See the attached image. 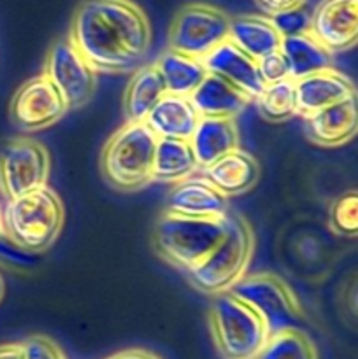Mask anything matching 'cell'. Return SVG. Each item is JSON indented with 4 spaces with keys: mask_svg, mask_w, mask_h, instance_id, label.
<instances>
[{
    "mask_svg": "<svg viewBox=\"0 0 358 359\" xmlns=\"http://www.w3.org/2000/svg\"><path fill=\"white\" fill-rule=\"evenodd\" d=\"M228 228L220 244L197 269L190 270V284L197 291L206 294L227 293L242 277H246L248 266L255 255V231L251 224L241 214H227Z\"/></svg>",
    "mask_w": 358,
    "mask_h": 359,
    "instance_id": "obj_4",
    "label": "cell"
},
{
    "mask_svg": "<svg viewBox=\"0 0 358 359\" xmlns=\"http://www.w3.org/2000/svg\"><path fill=\"white\" fill-rule=\"evenodd\" d=\"M167 212L188 217H223L228 214V198L206 177H188L172 186L165 200Z\"/></svg>",
    "mask_w": 358,
    "mask_h": 359,
    "instance_id": "obj_15",
    "label": "cell"
},
{
    "mask_svg": "<svg viewBox=\"0 0 358 359\" xmlns=\"http://www.w3.org/2000/svg\"><path fill=\"white\" fill-rule=\"evenodd\" d=\"M227 228V216L200 219L164 210L154 223L153 248L165 263L188 273L220 244Z\"/></svg>",
    "mask_w": 358,
    "mask_h": 359,
    "instance_id": "obj_2",
    "label": "cell"
},
{
    "mask_svg": "<svg viewBox=\"0 0 358 359\" xmlns=\"http://www.w3.org/2000/svg\"><path fill=\"white\" fill-rule=\"evenodd\" d=\"M305 137L321 147H339L358 132V100L351 97L340 104L304 116Z\"/></svg>",
    "mask_w": 358,
    "mask_h": 359,
    "instance_id": "obj_13",
    "label": "cell"
},
{
    "mask_svg": "<svg viewBox=\"0 0 358 359\" xmlns=\"http://www.w3.org/2000/svg\"><path fill=\"white\" fill-rule=\"evenodd\" d=\"M190 140L158 139L153 158L151 181L154 182H179L192 177L197 170Z\"/></svg>",
    "mask_w": 358,
    "mask_h": 359,
    "instance_id": "obj_25",
    "label": "cell"
},
{
    "mask_svg": "<svg viewBox=\"0 0 358 359\" xmlns=\"http://www.w3.org/2000/svg\"><path fill=\"white\" fill-rule=\"evenodd\" d=\"M4 293H6V284H4V279H2V276H0V302H2V298H4Z\"/></svg>",
    "mask_w": 358,
    "mask_h": 359,
    "instance_id": "obj_36",
    "label": "cell"
},
{
    "mask_svg": "<svg viewBox=\"0 0 358 359\" xmlns=\"http://www.w3.org/2000/svg\"><path fill=\"white\" fill-rule=\"evenodd\" d=\"M258 74L263 84H274L279 83V81L290 79L288 63L279 53V49L258 60Z\"/></svg>",
    "mask_w": 358,
    "mask_h": 359,
    "instance_id": "obj_32",
    "label": "cell"
},
{
    "mask_svg": "<svg viewBox=\"0 0 358 359\" xmlns=\"http://www.w3.org/2000/svg\"><path fill=\"white\" fill-rule=\"evenodd\" d=\"M309 34L332 55L358 41V0H321L309 16Z\"/></svg>",
    "mask_w": 358,
    "mask_h": 359,
    "instance_id": "obj_12",
    "label": "cell"
},
{
    "mask_svg": "<svg viewBox=\"0 0 358 359\" xmlns=\"http://www.w3.org/2000/svg\"><path fill=\"white\" fill-rule=\"evenodd\" d=\"M167 95L164 79L154 63L139 67L130 77L123 93V114L126 123H144L154 105Z\"/></svg>",
    "mask_w": 358,
    "mask_h": 359,
    "instance_id": "obj_21",
    "label": "cell"
},
{
    "mask_svg": "<svg viewBox=\"0 0 358 359\" xmlns=\"http://www.w3.org/2000/svg\"><path fill=\"white\" fill-rule=\"evenodd\" d=\"M65 224L62 198L49 186L7 200L6 228L11 242L27 255H41L58 241Z\"/></svg>",
    "mask_w": 358,
    "mask_h": 359,
    "instance_id": "obj_3",
    "label": "cell"
},
{
    "mask_svg": "<svg viewBox=\"0 0 358 359\" xmlns=\"http://www.w3.org/2000/svg\"><path fill=\"white\" fill-rule=\"evenodd\" d=\"M42 76L48 77L58 90L69 111L86 105L97 90V72L79 55L67 35L49 48Z\"/></svg>",
    "mask_w": 358,
    "mask_h": 359,
    "instance_id": "obj_10",
    "label": "cell"
},
{
    "mask_svg": "<svg viewBox=\"0 0 358 359\" xmlns=\"http://www.w3.org/2000/svg\"><path fill=\"white\" fill-rule=\"evenodd\" d=\"M309 0H255L258 9L262 11L263 16H276L279 13H286V11L302 9L305 7Z\"/></svg>",
    "mask_w": 358,
    "mask_h": 359,
    "instance_id": "obj_33",
    "label": "cell"
},
{
    "mask_svg": "<svg viewBox=\"0 0 358 359\" xmlns=\"http://www.w3.org/2000/svg\"><path fill=\"white\" fill-rule=\"evenodd\" d=\"M107 359H161L158 354L151 353V351L146 349H126L121 351V353H116Z\"/></svg>",
    "mask_w": 358,
    "mask_h": 359,
    "instance_id": "obj_34",
    "label": "cell"
},
{
    "mask_svg": "<svg viewBox=\"0 0 358 359\" xmlns=\"http://www.w3.org/2000/svg\"><path fill=\"white\" fill-rule=\"evenodd\" d=\"M209 330L225 359H255L269 339L262 318L230 291L214 297Z\"/></svg>",
    "mask_w": 358,
    "mask_h": 359,
    "instance_id": "obj_6",
    "label": "cell"
},
{
    "mask_svg": "<svg viewBox=\"0 0 358 359\" xmlns=\"http://www.w3.org/2000/svg\"><path fill=\"white\" fill-rule=\"evenodd\" d=\"M228 41L234 42L241 51L258 62L260 58L279 49L281 35L277 34L269 16L244 14V16L230 18Z\"/></svg>",
    "mask_w": 358,
    "mask_h": 359,
    "instance_id": "obj_22",
    "label": "cell"
},
{
    "mask_svg": "<svg viewBox=\"0 0 358 359\" xmlns=\"http://www.w3.org/2000/svg\"><path fill=\"white\" fill-rule=\"evenodd\" d=\"M0 359H23L21 344H4L0 346Z\"/></svg>",
    "mask_w": 358,
    "mask_h": 359,
    "instance_id": "obj_35",
    "label": "cell"
},
{
    "mask_svg": "<svg viewBox=\"0 0 358 359\" xmlns=\"http://www.w3.org/2000/svg\"><path fill=\"white\" fill-rule=\"evenodd\" d=\"M154 65L164 79L167 93L178 97H190L207 76V69L202 60L171 49H167L154 62Z\"/></svg>",
    "mask_w": 358,
    "mask_h": 359,
    "instance_id": "obj_24",
    "label": "cell"
},
{
    "mask_svg": "<svg viewBox=\"0 0 358 359\" xmlns=\"http://www.w3.org/2000/svg\"><path fill=\"white\" fill-rule=\"evenodd\" d=\"M255 359H319L314 342L302 330H284L267 339Z\"/></svg>",
    "mask_w": 358,
    "mask_h": 359,
    "instance_id": "obj_27",
    "label": "cell"
},
{
    "mask_svg": "<svg viewBox=\"0 0 358 359\" xmlns=\"http://www.w3.org/2000/svg\"><path fill=\"white\" fill-rule=\"evenodd\" d=\"M256 100L258 114L269 123H284L298 114L295 86L291 79L279 81L274 84H265Z\"/></svg>",
    "mask_w": 358,
    "mask_h": 359,
    "instance_id": "obj_26",
    "label": "cell"
},
{
    "mask_svg": "<svg viewBox=\"0 0 358 359\" xmlns=\"http://www.w3.org/2000/svg\"><path fill=\"white\" fill-rule=\"evenodd\" d=\"M207 74L227 81L255 100L263 90L258 74V62L237 48L232 41L221 42L206 58H202Z\"/></svg>",
    "mask_w": 358,
    "mask_h": 359,
    "instance_id": "obj_16",
    "label": "cell"
},
{
    "mask_svg": "<svg viewBox=\"0 0 358 359\" xmlns=\"http://www.w3.org/2000/svg\"><path fill=\"white\" fill-rule=\"evenodd\" d=\"M49 151L39 140L14 139L0 151V193L7 200L48 186Z\"/></svg>",
    "mask_w": 358,
    "mask_h": 359,
    "instance_id": "obj_9",
    "label": "cell"
},
{
    "mask_svg": "<svg viewBox=\"0 0 358 359\" xmlns=\"http://www.w3.org/2000/svg\"><path fill=\"white\" fill-rule=\"evenodd\" d=\"M67 104L46 76L28 79L18 88L9 105L14 125L25 132H39L58 123L67 114Z\"/></svg>",
    "mask_w": 358,
    "mask_h": 359,
    "instance_id": "obj_11",
    "label": "cell"
},
{
    "mask_svg": "<svg viewBox=\"0 0 358 359\" xmlns=\"http://www.w3.org/2000/svg\"><path fill=\"white\" fill-rule=\"evenodd\" d=\"M199 121V112L188 97L167 93L147 114L144 125L157 139L190 140Z\"/></svg>",
    "mask_w": 358,
    "mask_h": 359,
    "instance_id": "obj_18",
    "label": "cell"
},
{
    "mask_svg": "<svg viewBox=\"0 0 358 359\" xmlns=\"http://www.w3.org/2000/svg\"><path fill=\"white\" fill-rule=\"evenodd\" d=\"M297 112L300 116L312 114L326 107L357 97V88L350 77L336 69H326L307 77L293 81Z\"/></svg>",
    "mask_w": 358,
    "mask_h": 359,
    "instance_id": "obj_14",
    "label": "cell"
},
{
    "mask_svg": "<svg viewBox=\"0 0 358 359\" xmlns=\"http://www.w3.org/2000/svg\"><path fill=\"white\" fill-rule=\"evenodd\" d=\"M309 16L311 14L305 13V9H293L286 11V13H279L276 16H270L274 27H276L277 34L283 37H291V35L305 34L309 32Z\"/></svg>",
    "mask_w": 358,
    "mask_h": 359,
    "instance_id": "obj_29",
    "label": "cell"
},
{
    "mask_svg": "<svg viewBox=\"0 0 358 359\" xmlns=\"http://www.w3.org/2000/svg\"><path fill=\"white\" fill-rule=\"evenodd\" d=\"M67 37L97 74H126L146 62L153 28L133 0H83Z\"/></svg>",
    "mask_w": 358,
    "mask_h": 359,
    "instance_id": "obj_1",
    "label": "cell"
},
{
    "mask_svg": "<svg viewBox=\"0 0 358 359\" xmlns=\"http://www.w3.org/2000/svg\"><path fill=\"white\" fill-rule=\"evenodd\" d=\"M158 139L144 123H126L105 142L100 170L118 191H137L150 184Z\"/></svg>",
    "mask_w": 358,
    "mask_h": 359,
    "instance_id": "obj_5",
    "label": "cell"
},
{
    "mask_svg": "<svg viewBox=\"0 0 358 359\" xmlns=\"http://www.w3.org/2000/svg\"><path fill=\"white\" fill-rule=\"evenodd\" d=\"M228 34L230 16L225 11L206 2L186 4L168 28V49L202 60L228 41Z\"/></svg>",
    "mask_w": 358,
    "mask_h": 359,
    "instance_id": "obj_8",
    "label": "cell"
},
{
    "mask_svg": "<svg viewBox=\"0 0 358 359\" xmlns=\"http://www.w3.org/2000/svg\"><path fill=\"white\" fill-rule=\"evenodd\" d=\"M262 318L267 333L300 330L304 309L290 284L272 272H258L242 277L230 290Z\"/></svg>",
    "mask_w": 358,
    "mask_h": 359,
    "instance_id": "obj_7",
    "label": "cell"
},
{
    "mask_svg": "<svg viewBox=\"0 0 358 359\" xmlns=\"http://www.w3.org/2000/svg\"><path fill=\"white\" fill-rule=\"evenodd\" d=\"M204 177L227 198L230 196H241L251 191L260 181L258 161L253 154L242 149H234L211 163L209 167L202 168Z\"/></svg>",
    "mask_w": 358,
    "mask_h": 359,
    "instance_id": "obj_17",
    "label": "cell"
},
{
    "mask_svg": "<svg viewBox=\"0 0 358 359\" xmlns=\"http://www.w3.org/2000/svg\"><path fill=\"white\" fill-rule=\"evenodd\" d=\"M330 228L337 235L357 237L358 233V195L346 191L333 200L330 207Z\"/></svg>",
    "mask_w": 358,
    "mask_h": 359,
    "instance_id": "obj_28",
    "label": "cell"
},
{
    "mask_svg": "<svg viewBox=\"0 0 358 359\" xmlns=\"http://www.w3.org/2000/svg\"><path fill=\"white\" fill-rule=\"evenodd\" d=\"M279 53L286 60L291 81L333 69V55L323 48L309 32L281 39Z\"/></svg>",
    "mask_w": 358,
    "mask_h": 359,
    "instance_id": "obj_23",
    "label": "cell"
},
{
    "mask_svg": "<svg viewBox=\"0 0 358 359\" xmlns=\"http://www.w3.org/2000/svg\"><path fill=\"white\" fill-rule=\"evenodd\" d=\"M6 203L7 198L0 193V262L11 263V265H23L30 263V255L20 251L16 245L11 242L6 228Z\"/></svg>",
    "mask_w": 358,
    "mask_h": 359,
    "instance_id": "obj_30",
    "label": "cell"
},
{
    "mask_svg": "<svg viewBox=\"0 0 358 359\" xmlns=\"http://www.w3.org/2000/svg\"><path fill=\"white\" fill-rule=\"evenodd\" d=\"M23 359H67L63 351L49 337H28L23 344Z\"/></svg>",
    "mask_w": 358,
    "mask_h": 359,
    "instance_id": "obj_31",
    "label": "cell"
},
{
    "mask_svg": "<svg viewBox=\"0 0 358 359\" xmlns=\"http://www.w3.org/2000/svg\"><path fill=\"white\" fill-rule=\"evenodd\" d=\"M197 167L206 168L221 156L239 147V130L235 119L200 118L195 132L190 137Z\"/></svg>",
    "mask_w": 358,
    "mask_h": 359,
    "instance_id": "obj_20",
    "label": "cell"
},
{
    "mask_svg": "<svg viewBox=\"0 0 358 359\" xmlns=\"http://www.w3.org/2000/svg\"><path fill=\"white\" fill-rule=\"evenodd\" d=\"M188 98L200 118L235 119V116L241 114L253 102L244 91L211 74H207Z\"/></svg>",
    "mask_w": 358,
    "mask_h": 359,
    "instance_id": "obj_19",
    "label": "cell"
}]
</instances>
